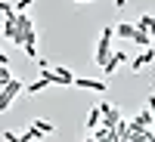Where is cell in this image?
I'll use <instances>...</instances> for the list:
<instances>
[{"label":"cell","instance_id":"13","mask_svg":"<svg viewBox=\"0 0 155 142\" xmlns=\"http://www.w3.org/2000/svg\"><path fill=\"white\" fill-rule=\"evenodd\" d=\"M137 121H140V124H143V127H149V124H152L155 118H152V111L146 108V111H140V114H137Z\"/></svg>","mask_w":155,"mask_h":142},{"label":"cell","instance_id":"5","mask_svg":"<svg viewBox=\"0 0 155 142\" xmlns=\"http://www.w3.org/2000/svg\"><path fill=\"white\" fill-rule=\"evenodd\" d=\"M155 59V49H149V46H143V53H140L134 62H130V68L134 71H140V68H143V65H149V62Z\"/></svg>","mask_w":155,"mask_h":142},{"label":"cell","instance_id":"11","mask_svg":"<svg viewBox=\"0 0 155 142\" xmlns=\"http://www.w3.org/2000/svg\"><path fill=\"white\" fill-rule=\"evenodd\" d=\"M56 74H59V84H62V87H68V84H74V74H71L68 68H56Z\"/></svg>","mask_w":155,"mask_h":142},{"label":"cell","instance_id":"2","mask_svg":"<svg viewBox=\"0 0 155 142\" xmlns=\"http://www.w3.org/2000/svg\"><path fill=\"white\" fill-rule=\"evenodd\" d=\"M112 37H115V28H112V25H106V28H102L99 43H96V56H93L99 65H106V59L112 56Z\"/></svg>","mask_w":155,"mask_h":142},{"label":"cell","instance_id":"1","mask_svg":"<svg viewBox=\"0 0 155 142\" xmlns=\"http://www.w3.org/2000/svg\"><path fill=\"white\" fill-rule=\"evenodd\" d=\"M22 90H25V84H22V80H16V77H9L6 87L0 90V111H9V105L16 102V96L22 93Z\"/></svg>","mask_w":155,"mask_h":142},{"label":"cell","instance_id":"17","mask_svg":"<svg viewBox=\"0 0 155 142\" xmlns=\"http://www.w3.org/2000/svg\"><path fill=\"white\" fill-rule=\"evenodd\" d=\"M0 12H3V16H9V12H16V6L6 3V0H0Z\"/></svg>","mask_w":155,"mask_h":142},{"label":"cell","instance_id":"19","mask_svg":"<svg viewBox=\"0 0 155 142\" xmlns=\"http://www.w3.org/2000/svg\"><path fill=\"white\" fill-rule=\"evenodd\" d=\"M146 105H149V111H152V118H155V96H149V99H146Z\"/></svg>","mask_w":155,"mask_h":142},{"label":"cell","instance_id":"14","mask_svg":"<svg viewBox=\"0 0 155 142\" xmlns=\"http://www.w3.org/2000/svg\"><path fill=\"white\" fill-rule=\"evenodd\" d=\"M41 136H44V133H41V130H37V127L31 124V130H28V133H22L19 139H25V142H28V139H41Z\"/></svg>","mask_w":155,"mask_h":142},{"label":"cell","instance_id":"20","mask_svg":"<svg viewBox=\"0 0 155 142\" xmlns=\"http://www.w3.org/2000/svg\"><path fill=\"white\" fill-rule=\"evenodd\" d=\"M0 65H9V56H3V49H0Z\"/></svg>","mask_w":155,"mask_h":142},{"label":"cell","instance_id":"15","mask_svg":"<svg viewBox=\"0 0 155 142\" xmlns=\"http://www.w3.org/2000/svg\"><path fill=\"white\" fill-rule=\"evenodd\" d=\"M34 127H37L41 133H53V130H56V127L50 124V121H34Z\"/></svg>","mask_w":155,"mask_h":142},{"label":"cell","instance_id":"23","mask_svg":"<svg viewBox=\"0 0 155 142\" xmlns=\"http://www.w3.org/2000/svg\"><path fill=\"white\" fill-rule=\"evenodd\" d=\"M74 3H93V0H74Z\"/></svg>","mask_w":155,"mask_h":142},{"label":"cell","instance_id":"12","mask_svg":"<svg viewBox=\"0 0 155 142\" xmlns=\"http://www.w3.org/2000/svg\"><path fill=\"white\" fill-rule=\"evenodd\" d=\"M50 87V80H47V77H41V80H34L31 87H28V93H41V90H47Z\"/></svg>","mask_w":155,"mask_h":142},{"label":"cell","instance_id":"10","mask_svg":"<svg viewBox=\"0 0 155 142\" xmlns=\"http://www.w3.org/2000/svg\"><path fill=\"white\" fill-rule=\"evenodd\" d=\"M99 121H102V111H99V105H96L93 111L87 114V130H96V127H99Z\"/></svg>","mask_w":155,"mask_h":142},{"label":"cell","instance_id":"4","mask_svg":"<svg viewBox=\"0 0 155 142\" xmlns=\"http://www.w3.org/2000/svg\"><path fill=\"white\" fill-rule=\"evenodd\" d=\"M124 62H127V53H121V49H118V53H112V56L106 59V65H102V68H106V74H115Z\"/></svg>","mask_w":155,"mask_h":142},{"label":"cell","instance_id":"9","mask_svg":"<svg viewBox=\"0 0 155 142\" xmlns=\"http://www.w3.org/2000/svg\"><path fill=\"white\" fill-rule=\"evenodd\" d=\"M130 40H134L137 46H149V43H152V37H149V31H146V28H137Z\"/></svg>","mask_w":155,"mask_h":142},{"label":"cell","instance_id":"3","mask_svg":"<svg viewBox=\"0 0 155 142\" xmlns=\"http://www.w3.org/2000/svg\"><path fill=\"white\" fill-rule=\"evenodd\" d=\"M74 87L96 90V93H106V90H109V84H106V80H96V77H74Z\"/></svg>","mask_w":155,"mask_h":142},{"label":"cell","instance_id":"7","mask_svg":"<svg viewBox=\"0 0 155 142\" xmlns=\"http://www.w3.org/2000/svg\"><path fill=\"white\" fill-rule=\"evenodd\" d=\"M137 28H146V31H149V37L155 40V19L149 16V12H143V16H140V22H137Z\"/></svg>","mask_w":155,"mask_h":142},{"label":"cell","instance_id":"22","mask_svg":"<svg viewBox=\"0 0 155 142\" xmlns=\"http://www.w3.org/2000/svg\"><path fill=\"white\" fill-rule=\"evenodd\" d=\"M149 139H152V142H155V130H149Z\"/></svg>","mask_w":155,"mask_h":142},{"label":"cell","instance_id":"18","mask_svg":"<svg viewBox=\"0 0 155 142\" xmlns=\"http://www.w3.org/2000/svg\"><path fill=\"white\" fill-rule=\"evenodd\" d=\"M31 3H34V0H19V3H16V12H25Z\"/></svg>","mask_w":155,"mask_h":142},{"label":"cell","instance_id":"21","mask_svg":"<svg viewBox=\"0 0 155 142\" xmlns=\"http://www.w3.org/2000/svg\"><path fill=\"white\" fill-rule=\"evenodd\" d=\"M127 6V0H115V9H124Z\"/></svg>","mask_w":155,"mask_h":142},{"label":"cell","instance_id":"8","mask_svg":"<svg viewBox=\"0 0 155 142\" xmlns=\"http://www.w3.org/2000/svg\"><path fill=\"white\" fill-rule=\"evenodd\" d=\"M134 31H137V25H130V22H118V25H115V34H118V37H127V40L134 37Z\"/></svg>","mask_w":155,"mask_h":142},{"label":"cell","instance_id":"16","mask_svg":"<svg viewBox=\"0 0 155 142\" xmlns=\"http://www.w3.org/2000/svg\"><path fill=\"white\" fill-rule=\"evenodd\" d=\"M9 77H12V74H9V68H6V65H0V87H6Z\"/></svg>","mask_w":155,"mask_h":142},{"label":"cell","instance_id":"6","mask_svg":"<svg viewBox=\"0 0 155 142\" xmlns=\"http://www.w3.org/2000/svg\"><path fill=\"white\" fill-rule=\"evenodd\" d=\"M118 121H121V111H118V105H112L106 114H102V121H99V124H102V127H112V130H115V124H118Z\"/></svg>","mask_w":155,"mask_h":142}]
</instances>
